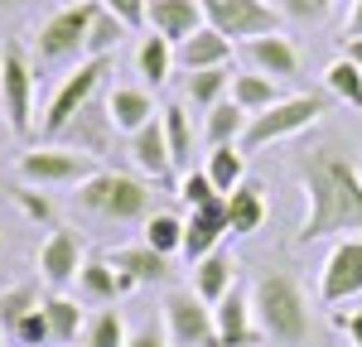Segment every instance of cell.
Here are the masks:
<instances>
[{
  "mask_svg": "<svg viewBox=\"0 0 362 347\" xmlns=\"http://www.w3.org/2000/svg\"><path fill=\"white\" fill-rule=\"evenodd\" d=\"M232 68H203V73H184V106L198 111H213L218 102L232 97Z\"/></svg>",
  "mask_w": 362,
  "mask_h": 347,
  "instance_id": "cell-25",
  "label": "cell"
},
{
  "mask_svg": "<svg viewBox=\"0 0 362 347\" xmlns=\"http://www.w3.org/2000/svg\"><path fill=\"white\" fill-rule=\"evenodd\" d=\"M223 236H232V227H227V198L208 202V207H194L184 217V260L198 265L203 256H213L223 246Z\"/></svg>",
  "mask_w": 362,
  "mask_h": 347,
  "instance_id": "cell-15",
  "label": "cell"
},
{
  "mask_svg": "<svg viewBox=\"0 0 362 347\" xmlns=\"http://www.w3.org/2000/svg\"><path fill=\"white\" fill-rule=\"evenodd\" d=\"M107 78H112V58H83V63H78V68L54 87L49 106H44V121H39V145L58 140V135H63V126L83 111L87 102H97V97H102Z\"/></svg>",
  "mask_w": 362,
  "mask_h": 347,
  "instance_id": "cell-4",
  "label": "cell"
},
{
  "mask_svg": "<svg viewBox=\"0 0 362 347\" xmlns=\"http://www.w3.org/2000/svg\"><path fill=\"white\" fill-rule=\"evenodd\" d=\"M92 15H97V0H73L54 10L44 25H39V39H34V54L39 63H83L87 58V29H92Z\"/></svg>",
  "mask_w": 362,
  "mask_h": 347,
  "instance_id": "cell-6",
  "label": "cell"
},
{
  "mask_svg": "<svg viewBox=\"0 0 362 347\" xmlns=\"http://www.w3.org/2000/svg\"><path fill=\"white\" fill-rule=\"evenodd\" d=\"M102 169V159L78 154L68 145H34L29 154H20V183L29 188H78Z\"/></svg>",
  "mask_w": 362,
  "mask_h": 347,
  "instance_id": "cell-7",
  "label": "cell"
},
{
  "mask_svg": "<svg viewBox=\"0 0 362 347\" xmlns=\"http://www.w3.org/2000/svg\"><path fill=\"white\" fill-rule=\"evenodd\" d=\"M5 343H10V347H54V328H49L44 309H34V314L20 318V323L5 333Z\"/></svg>",
  "mask_w": 362,
  "mask_h": 347,
  "instance_id": "cell-37",
  "label": "cell"
},
{
  "mask_svg": "<svg viewBox=\"0 0 362 347\" xmlns=\"http://www.w3.org/2000/svg\"><path fill=\"white\" fill-rule=\"evenodd\" d=\"M160 121H165V140H169V154H174V169L189 174L194 169V121H189V106L184 102H165Z\"/></svg>",
  "mask_w": 362,
  "mask_h": 347,
  "instance_id": "cell-26",
  "label": "cell"
},
{
  "mask_svg": "<svg viewBox=\"0 0 362 347\" xmlns=\"http://www.w3.org/2000/svg\"><path fill=\"white\" fill-rule=\"evenodd\" d=\"M165 333L174 347H218V323H213V304H203L194 289H169L165 304Z\"/></svg>",
  "mask_w": 362,
  "mask_h": 347,
  "instance_id": "cell-10",
  "label": "cell"
},
{
  "mask_svg": "<svg viewBox=\"0 0 362 347\" xmlns=\"http://www.w3.org/2000/svg\"><path fill=\"white\" fill-rule=\"evenodd\" d=\"M131 338V328H126V318L116 304H102L97 314L87 318V333H83V347H126Z\"/></svg>",
  "mask_w": 362,
  "mask_h": 347,
  "instance_id": "cell-35",
  "label": "cell"
},
{
  "mask_svg": "<svg viewBox=\"0 0 362 347\" xmlns=\"http://www.w3.org/2000/svg\"><path fill=\"white\" fill-rule=\"evenodd\" d=\"M73 202H78V212L97 217V222L126 227V222H145L155 212V183L126 169H97L87 183H78Z\"/></svg>",
  "mask_w": 362,
  "mask_h": 347,
  "instance_id": "cell-3",
  "label": "cell"
},
{
  "mask_svg": "<svg viewBox=\"0 0 362 347\" xmlns=\"http://www.w3.org/2000/svg\"><path fill=\"white\" fill-rule=\"evenodd\" d=\"M107 111H112L121 135H136L140 126H150V121L160 116V106H155V97H150L145 87H112V92H107Z\"/></svg>",
  "mask_w": 362,
  "mask_h": 347,
  "instance_id": "cell-21",
  "label": "cell"
},
{
  "mask_svg": "<svg viewBox=\"0 0 362 347\" xmlns=\"http://www.w3.org/2000/svg\"><path fill=\"white\" fill-rule=\"evenodd\" d=\"M329 5L334 0H276V10L285 20H295V25H319L329 15Z\"/></svg>",
  "mask_w": 362,
  "mask_h": 347,
  "instance_id": "cell-40",
  "label": "cell"
},
{
  "mask_svg": "<svg viewBox=\"0 0 362 347\" xmlns=\"http://www.w3.org/2000/svg\"><path fill=\"white\" fill-rule=\"evenodd\" d=\"M266 222V193L261 183H242L237 193H227V227L232 236H256Z\"/></svg>",
  "mask_w": 362,
  "mask_h": 347,
  "instance_id": "cell-27",
  "label": "cell"
},
{
  "mask_svg": "<svg viewBox=\"0 0 362 347\" xmlns=\"http://www.w3.org/2000/svg\"><path fill=\"white\" fill-rule=\"evenodd\" d=\"M362 294V236H338L319 270V299L324 304H348Z\"/></svg>",
  "mask_w": 362,
  "mask_h": 347,
  "instance_id": "cell-11",
  "label": "cell"
},
{
  "mask_svg": "<svg viewBox=\"0 0 362 347\" xmlns=\"http://www.w3.org/2000/svg\"><path fill=\"white\" fill-rule=\"evenodd\" d=\"M83 260H87L83 236H78L73 227H54L49 236H44L39 256H34V270H39V280L54 289V294H63L68 285H78V270H83Z\"/></svg>",
  "mask_w": 362,
  "mask_h": 347,
  "instance_id": "cell-12",
  "label": "cell"
},
{
  "mask_svg": "<svg viewBox=\"0 0 362 347\" xmlns=\"http://www.w3.org/2000/svg\"><path fill=\"white\" fill-rule=\"evenodd\" d=\"M343 58H353L362 68V39H343Z\"/></svg>",
  "mask_w": 362,
  "mask_h": 347,
  "instance_id": "cell-45",
  "label": "cell"
},
{
  "mask_svg": "<svg viewBox=\"0 0 362 347\" xmlns=\"http://www.w3.org/2000/svg\"><path fill=\"white\" fill-rule=\"evenodd\" d=\"M218 198H223V193L213 188V178H208L203 169H189L184 178H179V202H184L189 212H194V207H208V202H218Z\"/></svg>",
  "mask_w": 362,
  "mask_h": 347,
  "instance_id": "cell-38",
  "label": "cell"
},
{
  "mask_svg": "<svg viewBox=\"0 0 362 347\" xmlns=\"http://www.w3.org/2000/svg\"><path fill=\"white\" fill-rule=\"evenodd\" d=\"M140 227H145L140 241H145V246H155L160 256H169V260L184 256V217H179V212H160V207H155Z\"/></svg>",
  "mask_w": 362,
  "mask_h": 347,
  "instance_id": "cell-33",
  "label": "cell"
},
{
  "mask_svg": "<svg viewBox=\"0 0 362 347\" xmlns=\"http://www.w3.org/2000/svg\"><path fill=\"white\" fill-rule=\"evenodd\" d=\"M179 68L184 73H203V68H232V39H223L218 29H198L194 39L179 44Z\"/></svg>",
  "mask_w": 362,
  "mask_h": 347,
  "instance_id": "cell-22",
  "label": "cell"
},
{
  "mask_svg": "<svg viewBox=\"0 0 362 347\" xmlns=\"http://www.w3.org/2000/svg\"><path fill=\"white\" fill-rule=\"evenodd\" d=\"M203 25H208V20H203V5H198V0H150L145 29L160 34V39H169L174 49H179L184 39H194Z\"/></svg>",
  "mask_w": 362,
  "mask_h": 347,
  "instance_id": "cell-18",
  "label": "cell"
},
{
  "mask_svg": "<svg viewBox=\"0 0 362 347\" xmlns=\"http://www.w3.org/2000/svg\"><path fill=\"white\" fill-rule=\"evenodd\" d=\"M44 318L54 328V343H78V333H87V314H83V299L73 294H49L44 299Z\"/></svg>",
  "mask_w": 362,
  "mask_h": 347,
  "instance_id": "cell-31",
  "label": "cell"
},
{
  "mask_svg": "<svg viewBox=\"0 0 362 347\" xmlns=\"http://www.w3.org/2000/svg\"><path fill=\"white\" fill-rule=\"evenodd\" d=\"M232 285H237V260H232L223 246H218L213 256H203V260L194 265V285H189V289H194L203 304H218V299H223Z\"/></svg>",
  "mask_w": 362,
  "mask_h": 347,
  "instance_id": "cell-23",
  "label": "cell"
},
{
  "mask_svg": "<svg viewBox=\"0 0 362 347\" xmlns=\"http://www.w3.org/2000/svg\"><path fill=\"white\" fill-rule=\"evenodd\" d=\"M107 260H112L136 289L140 285H165L169 280V256H160V251L145 246V241H136V246H116V251H107Z\"/></svg>",
  "mask_w": 362,
  "mask_h": 347,
  "instance_id": "cell-20",
  "label": "cell"
},
{
  "mask_svg": "<svg viewBox=\"0 0 362 347\" xmlns=\"http://www.w3.org/2000/svg\"><path fill=\"white\" fill-rule=\"evenodd\" d=\"M213 323H218V347H256L266 343V333L256 328V309H251V289L232 285L213 304Z\"/></svg>",
  "mask_w": 362,
  "mask_h": 347,
  "instance_id": "cell-14",
  "label": "cell"
},
{
  "mask_svg": "<svg viewBox=\"0 0 362 347\" xmlns=\"http://www.w3.org/2000/svg\"><path fill=\"white\" fill-rule=\"evenodd\" d=\"M280 97H285L280 83H276V78H266V73H251V68H247V73H237V78H232V102H237L247 116L271 111Z\"/></svg>",
  "mask_w": 362,
  "mask_h": 347,
  "instance_id": "cell-29",
  "label": "cell"
},
{
  "mask_svg": "<svg viewBox=\"0 0 362 347\" xmlns=\"http://www.w3.org/2000/svg\"><path fill=\"white\" fill-rule=\"evenodd\" d=\"M334 328L338 333H348V343L362 347V309H353V314H334Z\"/></svg>",
  "mask_w": 362,
  "mask_h": 347,
  "instance_id": "cell-43",
  "label": "cell"
},
{
  "mask_svg": "<svg viewBox=\"0 0 362 347\" xmlns=\"http://www.w3.org/2000/svg\"><path fill=\"white\" fill-rule=\"evenodd\" d=\"M324 92L343 102V106H358L362 111V68L353 58H334L329 68H324Z\"/></svg>",
  "mask_w": 362,
  "mask_h": 347,
  "instance_id": "cell-34",
  "label": "cell"
},
{
  "mask_svg": "<svg viewBox=\"0 0 362 347\" xmlns=\"http://www.w3.org/2000/svg\"><path fill=\"white\" fill-rule=\"evenodd\" d=\"M300 193H305V217L295 241H329V236H362V169L358 159L338 145H314L300 154Z\"/></svg>",
  "mask_w": 362,
  "mask_h": 347,
  "instance_id": "cell-1",
  "label": "cell"
},
{
  "mask_svg": "<svg viewBox=\"0 0 362 347\" xmlns=\"http://www.w3.org/2000/svg\"><path fill=\"white\" fill-rule=\"evenodd\" d=\"M131 164H136V174H140V178H150V183H169V178L179 174V169H174V154H169L165 121H160V116L131 135Z\"/></svg>",
  "mask_w": 362,
  "mask_h": 347,
  "instance_id": "cell-16",
  "label": "cell"
},
{
  "mask_svg": "<svg viewBox=\"0 0 362 347\" xmlns=\"http://www.w3.org/2000/svg\"><path fill=\"white\" fill-rule=\"evenodd\" d=\"M329 111V97H319V92H295V97H280L271 111L251 116L247 135H242V150H266V145H280L290 140V135H300V130H309L319 116Z\"/></svg>",
  "mask_w": 362,
  "mask_h": 347,
  "instance_id": "cell-5",
  "label": "cell"
},
{
  "mask_svg": "<svg viewBox=\"0 0 362 347\" xmlns=\"http://www.w3.org/2000/svg\"><path fill=\"white\" fill-rule=\"evenodd\" d=\"M242 49H247L251 73H266V78H276V83L300 78V49H295L290 34H261V39H247Z\"/></svg>",
  "mask_w": 362,
  "mask_h": 347,
  "instance_id": "cell-17",
  "label": "cell"
},
{
  "mask_svg": "<svg viewBox=\"0 0 362 347\" xmlns=\"http://www.w3.org/2000/svg\"><path fill=\"white\" fill-rule=\"evenodd\" d=\"M0 347H5V333H0Z\"/></svg>",
  "mask_w": 362,
  "mask_h": 347,
  "instance_id": "cell-47",
  "label": "cell"
},
{
  "mask_svg": "<svg viewBox=\"0 0 362 347\" xmlns=\"http://www.w3.org/2000/svg\"><path fill=\"white\" fill-rule=\"evenodd\" d=\"M348 347H353V343H348Z\"/></svg>",
  "mask_w": 362,
  "mask_h": 347,
  "instance_id": "cell-48",
  "label": "cell"
},
{
  "mask_svg": "<svg viewBox=\"0 0 362 347\" xmlns=\"http://www.w3.org/2000/svg\"><path fill=\"white\" fill-rule=\"evenodd\" d=\"M203 174L213 178V188L218 193H237L242 183H247V150L242 145H218V150H208V164H203Z\"/></svg>",
  "mask_w": 362,
  "mask_h": 347,
  "instance_id": "cell-30",
  "label": "cell"
},
{
  "mask_svg": "<svg viewBox=\"0 0 362 347\" xmlns=\"http://www.w3.org/2000/svg\"><path fill=\"white\" fill-rule=\"evenodd\" d=\"M15 207L25 212L29 222H39V227H49V222H54V202L44 198L39 188H29V183H20V188H15Z\"/></svg>",
  "mask_w": 362,
  "mask_h": 347,
  "instance_id": "cell-39",
  "label": "cell"
},
{
  "mask_svg": "<svg viewBox=\"0 0 362 347\" xmlns=\"http://www.w3.org/2000/svg\"><path fill=\"white\" fill-rule=\"evenodd\" d=\"M131 280L116 270L107 256H92L87 251V260H83V270H78V299L83 304H116L121 294H131Z\"/></svg>",
  "mask_w": 362,
  "mask_h": 347,
  "instance_id": "cell-19",
  "label": "cell"
},
{
  "mask_svg": "<svg viewBox=\"0 0 362 347\" xmlns=\"http://www.w3.org/2000/svg\"><path fill=\"white\" fill-rule=\"evenodd\" d=\"M97 5L112 10L126 29H145V20H150V0H97Z\"/></svg>",
  "mask_w": 362,
  "mask_h": 347,
  "instance_id": "cell-41",
  "label": "cell"
},
{
  "mask_svg": "<svg viewBox=\"0 0 362 347\" xmlns=\"http://www.w3.org/2000/svg\"><path fill=\"white\" fill-rule=\"evenodd\" d=\"M116 140V121L107 111V97H97V102H87L83 111L73 116L68 126H63V135L49 145H68V150H78V154H92V159H102Z\"/></svg>",
  "mask_w": 362,
  "mask_h": 347,
  "instance_id": "cell-13",
  "label": "cell"
},
{
  "mask_svg": "<svg viewBox=\"0 0 362 347\" xmlns=\"http://www.w3.org/2000/svg\"><path fill=\"white\" fill-rule=\"evenodd\" d=\"M343 39H362V0L348 5V20H343Z\"/></svg>",
  "mask_w": 362,
  "mask_h": 347,
  "instance_id": "cell-44",
  "label": "cell"
},
{
  "mask_svg": "<svg viewBox=\"0 0 362 347\" xmlns=\"http://www.w3.org/2000/svg\"><path fill=\"white\" fill-rule=\"evenodd\" d=\"M126 347H174L169 333H165V318H145V323H136L131 338H126Z\"/></svg>",
  "mask_w": 362,
  "mask_h": 347,
  "instance_id": "cell-42",
  "label": "cell"
},
{
  "mask_svg": "<svg viewBox=\"0 0 362 347\" xmlns=\"http://www.w3.org/2000/svg\"><path fill=\"white\" fill-rule=\"evenodd\" d=\"M247 126H251V116L227 97V102H218L213 111L203 116V140H208V150H218V145H242Z\"/></svg>",
  "mask_w": 362,
  "mask_h": 347,
  "instance_id": "cell-28",
  "label": "cell"
},
{
  "mask_svg": "<svg viewBox=\"0 0 362 347\" xmlns=\"http://www.w3.org/2000/svg\"><path fill=\"white\" fill-rule=\"evenodd\" d=\"M131 29L116 20L112 10H102L97 5V15H92V29H87V58H112L121 49V39H126Z\"/></svg>",
  "mask_w": 362,
  "mask_h": 347,
  "instance_id": "cell-36",
  "label": "cell"
},
{
  "mask_svg": "<svg viewBox=\"0 0 362 347\" xmlns=\"http://www.w3.org/2000/svg\"><path fill=\"white\" fill-rule=\"evenodd\" d=\"M208 29H218L223 39H261V34H280V10L271 0H198Z\"/></svg>",
  "mask_w": 362,
  "mask_h": 347,
  "instance_id": "cell-9",
  "label": "cell"
},
{
  "mask_svg": "<svg viewBox=\"0 0 362 347\" xmlns=\"http://www.w3.org/2000/svg\"><path fill=\"white\" fill-rule=\"evenodd\" d=\"M0 111L20 140L34 135V63H29L25 44L0 49Z\"/></svg>",
  "mask_w": 362,
  "mask_h": 347,
  "instance_id": "cell-8",
  "label": "cell"
},
{
  "mask_svg": "<svg viewBox=\"0 0 362 347\" xmlns=\"http://www.w3.org/2000/svg\"><path fill=\"white\" fill-rule=\"evenodd\" d=\"M251 309H256V328L266 333V343L276 347H300L309 338V299L295 275L285 270H266L251 285Z\"/></svg>",
  "mask_w": 362,
  "mask_h": 347,
  "instance_id": "cell-2",
  "label": "cell"
},
{
  "mask_svg": "<svg viewBox=\"0 0 362 347\" xmlns=\"http://www.w3.org/2000/svg\"><path fill=\"white\" fill-rule=\"evenodd\" d=\"M174 68H179V49L160 39V34H145L136 44V73L145 78V87H165L174 78Z\"/></svg>",
  "mask_w": 362,
  "mask_h": 347,
  "instance_id": "cell-24",
  "label": "cell"
},
{
  "mask_svg": "<svg viewBox=\"0 0 362 347\" xmlns=\"http://www.w3.org/2000/svg\"><path fill=\"white\" fill-rule=\"evenodd\" d=\"M44 280H20V285L0 289V333H10L15 323L25 314H34V309H44Z\"/></svg>",
  "mask_w": 362,
  "mask_h": 347,
  "instance_id": "cell-32",
  "label": "cell"
},
{
  "mask_svg": "<svg viewBox=\"0 0 362 347\" xmlns=\"http://www.w3.org/2000/svg\"><path fill=\"white\" fill-rule=\"evenodd\" d=\"M0 5H15V0H0Z\"/></svg>",
  "mask_w": 362,
  "mask_h": 347,
  "instance_id": "cell-46",
  "label": "cell"
}]
</instances>
